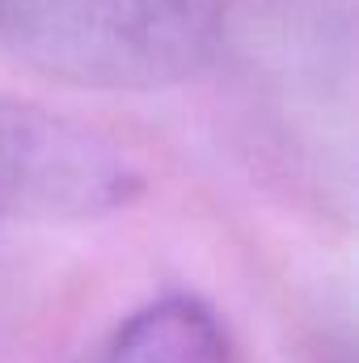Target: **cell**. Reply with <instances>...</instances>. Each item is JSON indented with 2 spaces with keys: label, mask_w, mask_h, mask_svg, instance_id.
<instances>
[{
  "label": "cell",
  "mask_w": 359,
  "mask_h": 363,
  "mask_svg": "<svg viewBox=\"0 0 359 363\" xmlns=\"http://www.w3.org/2000/svg\"><path fill=\"white\" fill-rule=\"evenodd\" d=\"M228 0H0V55L77 85L148 93L203 72Z\"/></svg>",
  "instance_id": "obj_1"
},
{
  "label": "cell",
  "mask_w": 359,
  "mask_h": 363,
  "mask_svg": "<svg viewBox=\"0 0 359 363\" xmlns=\"http://www.w3.org/2000/svg\"><path fill=\"white\" fill-rule=\"evenodd\" d=\"M140 190V169L85 123L0 97V220H101L131 207Z\"/></svg>",
  "instance_id": "obj_2"
},
{
  "label": "cell",
  "mask_w": 359,
  "mask_h": 363,
  "mask_svg": "<svg viewBox=\"0 0 359 363\" xmlns=\"http://www.w3.org/2000/svg\"><path fill=\"white\" fill-rule=\"evenodd\" d=\"M89 363H233V342L203 300L165 296L131 313Z\"/></svg>",
  "instance_id": "obj_3"
}]
</instances>
